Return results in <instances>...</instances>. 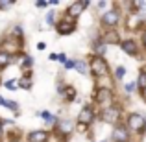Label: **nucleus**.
<instances>
[{
	"mask_svg": "<svg viewBox=\"0 0 146 142\" xmlns=\"http://www.w3.org/2000/svg\"><path fill=\"white\" fill-rule=\"evenodd\" d=\"M56 131H57V137H61V139H67L68 135H70L72 131H74V124H72V120H59L56 124Z\"/></svg>",
	"mask_w": 146,
	"mask_h": 142,
	"instance_id": "8",
	"label": "nucleus"
},
{
	"mask_svg": "<svg viewBox=\"0 0 146 142\" xmlns=\"http://www.w3.org/2000/svg\"><path fill=\"white\" fill-rule=\"evenodd\" d=\"M93 122H94V109L91 105H85L78 114V124L83 125V127H87V125H91Z\"/></svg>",
	"mask_w": 146,
	"mask_h": 142,
	"instance_id": "7",
	"label": "nucleus"
},
{
	"mask_svg": "<svg viewBox=\"0 0 146 142\" xmlns=\"http://www.w3.org/2000/svg\"><path fill=\"white\" fill-rule=\"evenodd\" d=\"M56 30H57L59 35H70V33L76 30V18H70V17L65 15V17L56 24Z\"/></svg>",
	"mask_w": 146,
	"mask_h": 142,
	"instance_id": "5",
	"label": "nucleus"
},
{
	"mask_svg": "<svg viewBox=\"0 0 146 142\" xmlns=\"http://www.w3.org/2000/svg\"><path fill=\"white\" fill-rule=\"evenodd\" d=\"M39 116L44 120V124H46V125H56L57 122H59V118H57L56 114L48 113V111H43V113H39Z\"/></svg>",
	"mask_w": 146,
	"mask_h": 142,
	"instance_id": "15",
	"label": "nucleus"
},
{
	"mask_svg": "<svg viewBox=\"0 0 146 142\" xmlns=\"http://www.w3.org/2000/svg\"><path fill=\"white\" fill-rule=\"evenodd\" d=\"M35 6H37V7H46V6H50V4H48V2H37Z\"/></svg>",
	"mask_w": 146,
	"mask_h": 142,
	"instance_id": "30",
	"label": "nucleus"
},
{
	"mask_svg": "<svg viewBox=\"0 0 146 142\" xmlns=\"http://www.w3.org/2000/svg\"><path fill=\"white\" fill-rule=\"evenodd\" d=\"M137 89H139L141 94L146 92V72H141V74H139V79H137Z\"/></svg>",
	"mask_w": 146,
	"mask_h": 142,
	"instance_id": "20",
	"label": "nucleus"
},
{
	"mask_svg": "<svg viewBox=\"0 0 146 142\" xmlns=\"http://www.w3.org/2000/svg\"><path fill=\"white\" fill-rule=\"evenodd\" d=\"M94 102L98 105H106L111 107V102H113V90L109 87H98V90L94 92Z\"/></svg>",
	"mask_w": 146,
	"mask_h": 142,
	"instance_id": "4",
	"label": "nucleus"
},
{
	"mask_svg": "<svg viewBox=\"0 0 146 142\" xmlns=\"http://www.w3.org/2000/svg\"><path fill=\"white\" fill-rule=\"evenodd\" d=\"M22 57V61H21V68L24 72H28L30 68L33 67V63H35V61H33V57H30V55H21Z\"/></svg>",
	"mask_w": 146,
	"mask_h": 142,
	"instance_id": "18",
	"label": "nucleus"
},
{
	"mask_svg": "<svg viewBox=\"0 0 146 142\" xmlns=\"http://www.w3.org/2000/svg\"><path fill=\"white\" fill-rule=\"evenodd\" d=\"M120 22V13L118 9H109L102 15V24L106 26L107 30H115V26Z\"/></svg>",
	"mask_w": 146,
	"mask_h": 142,
	"instance_id": "6",
	"label": "nucleus"
},
{
	"mask_svg": "<svg viewBox=\"0 0 146 142\" xmlns=\"http://www.w3.org/2000/svg\"><path fill=\"white\" fill-rule=\"evenodd\" d=\"M44 48H46V44H44V43H39V44H37V50H44Z\"/></svg>",
	"mask_w": 146,
	"mask_h": 142,
	"instance_id": "33",
	"label": "nucleus"
},
{
	"mask_svg": "<svg viewBox=\"0 0 146 142\" xmlns=\"http://www.w3.org/2000/svg\"><path fill=\"white\" fill-rule=\"evenodd\" d=\"M4 87H6V89H9V90H15L19 87V81H17V79H7V81L4 83Z\"/></svg>",
	"mask_w": 146,
	"mask_h": 142,
	"instance_id": "22",
	"label": "nucleus"
},
{
	"mask_svg": "<svg viewBox=\"0 0 146 142\" xmlns=\"http://www.w3.org/2000/svg\"><path fill=\"white\" fill-rule=\"evenodd\" d=\"M46 24H50V26L56 24V22H54V11H48L46 13Z\"/></svg>",
	"mask_w": 146,
	"mask_h": 142,
	"instance_id": "26",
	"label": "nucleus"
},
{
	"mask_svg": "<svg viewBox=\"0 0 146 142\" xmlns=\"http://www.w3.org/2000/svg\"><path fill=\"white\" fill-rule=\"evenodd\" d=\"M120 109L118 107H115V105H111V107H104L102 109V113H100V116H102V120L106 122V124H113V125H117L118 122H120Z\"/></svg>",
	"mask_w": 146,
	"mask_h": 142,
	"instance_id": "2",
	"label": "nucleus"
},
{
	"mask_svg": "<svg viewBox=\"0 0 146 142\" xmlns=\"http://www.w3.org/2000/svg\"><path fill=\"white\" fill-rule=\"evenodd\" d=\"M74 63L76 61H67V63H65V68H67V70H72V68H74Z\"/></svg>",
	"mask_w": 146,
	"mask_h": 142,
	"instance_id": "29",
	"label": "nucleus"
},
{
	"mask_svg": "<svg viewBox=\"0 0 146 142\" xmlns=\"http://www.w3.org/2000/svg\"><path fill=\"white\" fill-rule=\"evenodd\" d=\"M126 127L128 131H144L146 127V118L143 114H137V113H131L126 120Z\"/></svg>",
	"mask_w": 146,
	"mask_h": 142,
	"instance_id": "3",
	"label": "nucleus"
},
{
	"mask_svg": "<svg viewBox=\"0 0 146 142\" xmlns=\"http://www.w3.org/2000/svg\"><path fill=\"white\" fill-rule=\"evenodd\" d=\"M135 89H137V83H128V85L124 87V90H126V92H128V94H129V92H133V90H135Z\"/></svg>",
	"mask_w": 146,
	"mask_h": 142,
	"instance_id": "25",
	"label": "nucleus"
},
{
	"mask_svg": "<svg viewBox=\"0 0 146 142\" xmlns=\"http://www.w3.org/2000/svg\"><path fill=\"white\" fill-rule=\"evenodd\" d=\"M106 6H107V2H98V7H100V9H104Z\"/></svg>",
	"mask_w": 146,
	"mask_h": 142,
	"instance_id": "34",
	"label": "nucleus"
},
{
	"mask_svg": "<svg viewBox=\"0 0 146 142\" xmlns=\"http://www.w3.org/2000/svg\"><path fill=\"white\" fill-rule=\"evenodd\" d=\"M120 48L124 50L128 55H137L139 53V48H137V43L131 39H126V41H120Z\"/></svg>",
	"mask_w": 146,
	"mask_h": 142,
	"instance_id": "13",
	"label": "nucleus"
},
{
	"mask_svg": "<svg viewBox=\"0 0 146 142\" xmlns=\"http://www.w3.org/2000/svg\"><path fill=\"white\" fill-rule=\"evenodd\" d=\"M57 61H59V63H67V53H57Z\"/></svg>",
	"mask_w": 146,
	"mask_h": 142,
	"instance_id": "28",
	"label": "nucleus"
},
{
	"mask_svg": "<svg viewBox=\"0 0 146 142\" xmlns=\"http://www.w3.org/2000/svg\"><path fill=\"white\" fill-rule=\"evenodd\" d=\"M17 81H19V87H21V89H24V90L32 89V79H30V76H24V78L17 79Z\"/></svg>",
	"mask_w": 146,
	"mask_h": 142,
	"instance_id": "21",
	"label": "nucleus"
},
{
	"mask_svg": "<svg viewBox=\"0 0 146 142\" xmlns=\"http://www.w3.org/2000/svg\"><path fill=\"white\" fill-rule=\"evenodd\" d=\"M28 142H48L50 139V131H46V129H35V131L28 133Z\"/></svg>",
	"mask_w": 146,
	"mask_h": 142,
	"instance_id": "11",
	"label": "nucleus"
},
{
	"mask_svg": "<svg viewBox=\"0 0 146 142\" xmlns=\"http://www.w3.org/2000/svg\"><path fill=\"white\" fill-rule=\"evenodd\" d=\"M93 48H94V55L102 57L104 53H106V50H107V44H104L102 39H98V41H94V43H93Z\"/></svg>",
	"mask_w": 146,
	"mask_h": 142,
	"instance_id": "16",
	"label": "nucleus"
},
{
	"mask_svg": "<svg viewBox=\"0 0 146 142\" xmlns=\"http://www.w3.org/2000/svg\"><path fill=\"white\" fill-rule=\"evenodd\" d=\"M124 74H126V68L124 67H117V70H115V78L122 79V78H124Z\"/></svg>",
	"mask_w": 146,
	"mask_h": 142,
	"instance_id": "23",
	"label": "nucleus"
},
{
	"mask_svg": "<svg viewBox=\"0 0 146 142\" xmlns=\"http://www.w3.org/2000/svg\"><path fill=\"white\" fill-rule=\"evenodd\" d=\"M143 43H144V46H146V30H144V33H143Z\"/></svg>",
	"mask_w": 146,
	"mask_h": 142,
	"instance_id": "35",
	"label": "nucleus"
},
{
	"mask_svg": "<svg viewBox=\"0 0 146 142\" xmlns=\"http://www.w3.org/2000/svg\"><path fill=\"white\" fill-rule=\"evenodd\" d=\"M48 59H50V61H57V53H50Z\"/></svg>",
	"mask_w": 146,
	"mask_h": 142,
	"instance_id": "31",
	"label": "nucleus"
},
{
	"mask_svg": "<svg viewBox=\"0 0 146 142\" xmlns=\"http://www.w3.org/2000/svg\"><path fill=\"white\" fill-rule=\"evenodd\" d=\"M111 139L113 142H128L129 140V131L124 124H117L113 127V133H111Z\"/></svg>",
	"mask_w": 146,
	"mask_h": 142,
	"instance_id": "9",
	"label": "nucleus"
},
{
	"mask_svg": "<svg viewBox=\"0 0 146 142\" xmlns=\"http://www.w3.org/2000/svg\"><path fill=\"white\" fill-rule=\"evenodd\" d=\"M13 6V2H9V0H2L0 2V9H7V7Z\"/></svg>",
	"mask_w": 146,
	"mask_h": 142,
	"instance_id": "27",
	"label": "nucleus"
},
{
	"mask_svg": "<svg viewBox=\"0 0 146 142\" xmlns=\"http://www.w3.org/2000/svg\"><path fill=\"white\" fill-rule=\"evenodd\" d=\"M57 92L63 96L67 102H72V100L76 98V89L74 87H68V85H59L57 87Z\"/></svg>",
	"mask_w": 146,
	"mask_h": 142,
	"instance_id": "14",
	"label": "nucleus"
},
{
	"mask_svg": "<svg viewBox=\"0 0 146 142\" xmlns=\"http://www.w3.org/2000/svg\"><path fill=\"white\" fill-rule=\"evenodd\" d=\"M74 68H76V72H80V74H83V76L89 72V65H87L83 59H78V61H76V63H74Z\"/></svg>",
	"mask_w": 146,
	"mask_h": 142,
	"instance_id": "19",
	"label": "nucleus"
},
{
	"mask_svg": "<svg viewBox=\"0 0 146 142\" xmlns=\"http://www.w3.org/2000/svg\"><path fill=\"white\" fill-rule=\"evenodd\" d=\"M89 70L93 72L96 78H102V76H107V74H109L107 61L104 59V57H98V55H93V59L89 61Z\"/></svg>",
	"mask_w": 146,
	"mask_h": 142,
	"instance_id": "1",
	"label": "nucleus"
},
{
	"mask_svg": "<svg viewBox=\"0 0 146 142\" xmlns=\"http://www.w3.org/2000/svg\"><path fill=\"white\" fill-rule=\"evenodd\" d=\"M89 6H91V2H82V0H78V2H72L70 6H68V9H67V17L78 18L80 15L83 13V9H87Z\"/></svg>",
	"mask_w": 146,
	"mask_h": 142,
	"instance_id": "10",
	"label": "nucleus"
},
{
	"mask_svg": "<svg viewBox=\"0 0 146 142\" xmlns=\"http://www.w3.org/2000/svg\"><path fill=\"white\" fill-rule=\"evenodd\" d=\"M102 43L104 44H120V37H118L117 30H107L102 35Z\"/></svg>",
	"mask_w": 146,
	"mask_h": 142,
	"instance_id": "12",
	"label": "nucleus"
},
{
	"mask_svg": "<svg viewBox=\"0 0 146 142\" xmlns=\"http://www.w3.org/2000/svg\"><path fill=\"white\" fill-rule=\"evenodd\" d=\"M4 137V124H2V120H0V139Z\"/></svg>",
	"mask_w": 146,
	"mask_h": 142,
	"instance_id": "32",
	"label": "nucleus"
},
{
	"mask_svg": "<svg viewBox=\"0 0 146 142\" xmlns=\"http://www.w3.org/2000/svg\"><path fill=\"white\" fill-rule=\"evenodd\" d=\"M11 61H13V55H9L7 52L0 50V70H2V68H6L7 65H11Z\"/></svg>",
	"mask_w": 146,
	"mask_h": 142,
	"instance_id": "17",
	"label": "nucleus"
},
{
	"mask_svg": "<svg viewBox=\"0 0 146 142\" xmlns=\"http://www.w3.org/2000/svg\"><path fill=\"white\" fill-rule=\"evenodd\" d=\"M13 37L19 39V41H22V28H21V26H15V28H13Z\"/></svg>",
	"mask_w": 146,
	"mask_h": 142,
	"instance_id": "24",
	"label": "nucleus"
}]
</instances>
